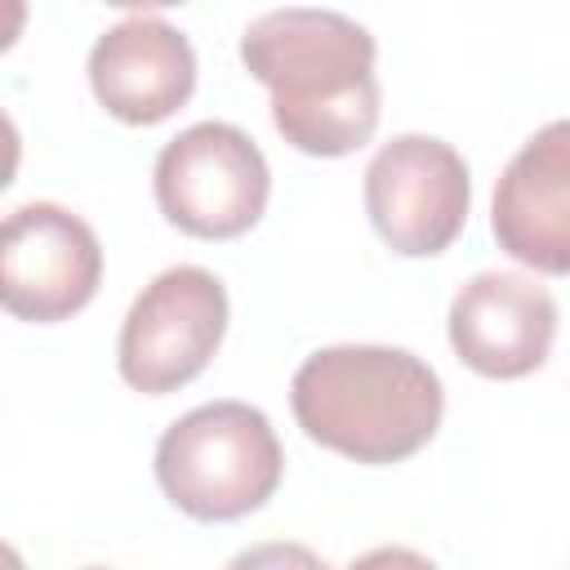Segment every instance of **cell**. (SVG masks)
I'll return each mask as SVG.
<instances>
[{
	"mask_svg": "<svg viewBox=\"0 0 570 570\" xmlns=\"http://www.w3.org/2000/svg\"><path fill=\"white\" fill-rule=\"evenodd\" d=\"M374 36L334 9H272L240 36V62L267 85L276 129L307 156H347L374 138Z\"/></svg>",
	"mask_w": 570,
	"mask_h": 570,
	"instance_id": "1",
	"label": "cell"
},
{
	"mask_svg": "<svg viewBox=\"0 0 570 570\" xmlns=\"http://www.w3.org/2000/svg\"><path fill=\"white\" fill-rule=\"evenodd\" d=\"M289 405L316 445L356 463H401L436 436L445 387L405 347L338 343L294 370Z\"/></svg>",
	"mask_w": 570,
	"mask_h": 570,
	"instance_id": "2",
	"label": "cell"
},
{
	"mask_svg": "<svg viewBox=\"0 0 570 570\" xmlns=\"http://www.w3.org/2000/svg\"><path fill=\"white\" fill-rule=\"evenodd\" d=\"M285 472L281 441L258 405L209 401L174 419L156 445L165 499L196 521H236L258 512Z\"/></svg>",
	"mask_w": 570,
	"mask_h": 570,
	"instance_id": "3",
	"label": "cell"
},
{
	"mask_svg": "<svg viewBox=\"0 0 570 570\" xmlns=\"http://www.w3.org/2000/svg\"><path fill=\"white\" fill-rule=\"evenodd\" d=\"M267 191L272 174L258 142L227 120H200L156 156L160 214L200 240H232L249 232L267 209Z\"/></svg>",
	"mask_w": 570,
	"mask_h": 570,
	"instance_id": "4",
	"label": "cell"
},
{
	"mask_svg": "<svg viewBox=\"0 0 570 570\" xmlns=\"http://www.w3.org/2000/svg\"><path fill=\"white\" fill-rule=\"evenodd\" d=\"M227 334V289L205 267L160 272L129 307L116 343L120 379L134 392L165 396L191 383Z\"/></svg>",
	"mask_w": 570,
	"mask_h": 570,
	"instance_id": "5",
	"label": "cell"
},
{
	"mask_svg": "<svg viewBox=\"0 0 570 570\" xmlns=\"http://www.w3.org/2000/svg\"><path fill=\"white\" fill-rule=\"evenodd\" d=\"M472 183L463 156L428 134L383 142L365 169V209L374 232L405 258L441 254L468 223Z\"/></svg>",
	"mask_w": 570,
	"mask_h": 570,
	"instance_id": "6",
	"label": "cell"
},
{
	"mask_svg": "<svg viewBox=\"0 0 570 570\" xmlns=\"http://www.w3.org/2000/svg\"><path fill=\"white\" fill-rule=\"evenodd\" d=\"M102 281L94 227L49 200L18 205L0 232V303L18 321L53 325L76 316Z\"/></svg>",
	"mask_w": 570,
	"mask_h": 570,
	"instance_id": "7",
	"label": "cell"
},
{
	"mask_svg": "<svg viewBox=\"0 0 570 570\" xmlns=\"http://www.w3.org/2000/svg\"><path fill=\"white\" fill-rule=\"evenodd\" d=\"M490 232L517 263L570 276V120L543 125L499 174Z\"/></svg>",
	"mask_w": 570,
	"mask_h": 570,
	"instance_id": "8",
	"label": "cell"
},
{
	"mask_svg": "<svg viewBox=\"0 0 570 570\" xmlns=\"http://www.w3.org/2000/svg\"><path fill=\"white\" fill-rule=\"evenodd\" d=\"M557 338L552 294L521 272H481L450 303V347L485 379L534 374Z\"/></svg>",
	"mask_w": 570,
	"mask_h": 570,
	"instance_id": "9",
	"label": "cell"
},
{
	"mask_svg": "<svg viewBox=\"0 0 570 570\" xmlns=\"http://www.w3.org/2000/svg\"><path fill=\"white\" fill-rule=\"evenodd\" d=\"M89 89L125 125H160L196 89L191 40L160 18H129L89 49Z\"/></svg>",
	"mask_w": 570,
	"mask_h": 570,
	"instance_id": "10",
	"label": "cell"
},
{
	"mask_svg": "<svg viewBox=\"0 0 570 570\" xmlns=\"http://www.w3.org/2000/svg\"><path fill=\"white\" fill-rule=\"evenodd\" d=\"M116 9H169V4H183V0H107Z\"/></svg>",
	"mask_w": 570,
	"mask_h": 570,
	"instance_id": "11",
	"label": "cell"
}]
</instances>
